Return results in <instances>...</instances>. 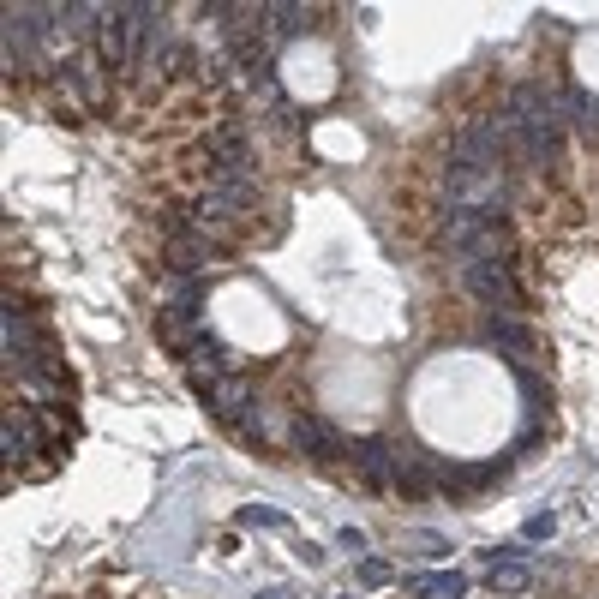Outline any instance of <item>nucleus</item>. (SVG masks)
<instances>
[{"label": "nucleus", "mask_w": 599, "mask_h": 599, "mask_svg": "<svg viewBox=\"0 0 599 599\" xmlns=\"http://www.w3.org/2000/svg\"><path fill=\"white\" fill-rule=\"evenodd\" d=\"M288 438H294V450L300 456H312V462H348V450H354V438H342L330 420H318V414H300L294 426H288Z\"/></svg>", "instance_id": "6"}, {"label": "nucleus", "mask_w": 599, "mask_h": 599, "mask_svg": "<svg viewBox=\"0 0 599 599\" xmlns=\"http://www.w3.org/2000/svg\"><path fill=\"white\" fill-rule=\"evenodd\" d=\"M504 132H510V156H522L528 168H546V162H558V150H564V120H558V114L516 120V126H504Z\"/></svg>", "instance_id": "4"}, {"label": "nucleus", "mask_w": 599, "mask_h": 599, "mask_svg": "<svg viewBox=\"0 0 599 599\" xmlns=\"http://www.w3.org/2000/svg\"><path fill=\"white\" fill-rule=\"evenodd\" d=\"M258 599H288V588H258Z\"/></svg>", "instance_id": "20"}, {"label": "nucleus", "mask_w": 599, "mask_h": 599, "mask_svg": "<svg viewBox=\"0 0 599 599\" xmlns=\"http://www.w3.org/2000/svg\"><path fill=\"white\" fill-rule=\"evenodd\" d=\"M336 546H342V552H354V558H366V534H360V528H342V534H336Z\"/></svg>", "instance_id": "19"}, {"label": "nucleus", "mask_w": 599, "mask_h": 599, "mask_svg": "<svg viewBox=\"0 0 599 599\" xmlns=\"http://www.w3.org/2000/svg\"><path fill=\"white\" fill-rule=\"evenodd\" d=\"M240 528H264V534H276V528H288V516L270 510V504H246V510H240Z\"/></svg>", "instance_id": "14"}, {"label": "nucleus", "mask_w": 599, "mask_h": 599, "mask_svg": "<svg viewBox=\"0 0 599 599\" xmlns=\"http://www.w3.org/2000/svg\"><path fill=\"white\" fill-rule=\"evenodd\" d=\"M210 156H216V174H252V138L240 126H216Z\"/></svg>", "instance_id": "8"}, {"label": "nucleus", "mask_w": 599, "mask_h": 599, "mask_svg": "<svg viewBox=\"0 0 599 599\" xmlns=\"http://www.w3.org/2000/svg\"><path fill=\"white\" fill-rule=\"evenodd\" d=\"M360 582H366V588H384V582H390V564H384V558H360Z\"/></svg>", "instance_id": "17"}, {"label": "nucleus", "mask_w": 599, "mask_h": 599, "mask_svg": "<svg viewBox=\"0 0 599 599\" xmlns=\"http://www.w3.org/2000/svg\"><path fill=\"white\" fill-rule=\"evenodd\" d=\"M210 264H222V246H216L198 222H180V228L168 234V276H174V282H192V276H204Z\"/></svg>", "instance_id": "2"}, {"label": "nucleus", "mask_w": 599, "mask_h": 599, "mask_svg": "<svg viewBox=\"0 0 599 599\" xmlns=\"http://www.w3.org/2000/svg\"><path fill=\"white\" fill-rule=\"evenodd\" d=\"M552 528H558V516H546V510H540V516H528V528H522V534H528V540H546Z\"/></svg>", "instance_id": "18"}, {"label": "nucleus", "mask_w": 599, "mask_h": 599, "mask_svg": "<svg viewBox=\"0 0 599 599\" xmlns=\"http://www.w3.org/2000/svg\"><path fill=\"white\" fill-rule=\"evenodd\" d=\"M408 546H414L420 558H444V552H450V540H444V534H432V528H420V534H408Z\"/></svg>", "instance_id": "16"}, {"label": "nucleus", "mask_w": 599, "mask_h": 599, "mask_svg": "<svg viewBox=\"0 0 599 599\" xmlns=\"http://www.w3.org/2000/svg\"><path fill=\"white\" fill-rule=\"evenodd\" d=\"M558 120H576L588 138H599V96H588V90H558Z\"/></svg>", "instance_id": "10"}, {"label": "nucleus", "mask_w": 599, "mask_h": 599, "mask_svg": "<svg viewBox=\"0 0 599 599\" xmlns=\"http://www.w3.org/2000/svg\"><path fill=\"white\" fill-rule=\"evenodd\" d=\"M192 216H198V222H234V210H228V204H222L216 192H204V198L192 204Z\"/></svg>", "instance_id": "15"}, {"label": "nucleus", "mask_w": 599, "mask_h": 599, "mask_svg": "<svg viewBox=\"0 0 599 599\" xmlns=\"http://www.w3.org/2000/svg\"><path fill=\"white\" fill-rule=\"evenodd\" d=\"M462 282H468V294L474 300H486L492 312H522V288H516V276H510V264L504 258H480V264H462Z\"/></svg>", "instance_id": "3"}, {"label": "nucleus", "mask_w": 599, "mask_h": 599, "mask_svg": "<svg viewBox=\"0 0 599 599\" xmlns=\"http://www.w3.org/2000/svg\"><path fill=\"white\" fill-rule=\"evenodd\" d=\"M486 342H492L498 354H516V366L534 354V336H528V324H516V318H504V312H492V318H486Z\"/></svg>", "instance_id": "9"}, {"label": "nucleus", "mask_w": 599, "mask_h": 599, "mask_svg": "<svg viewBox=\"0 0 599 599\" xmlns=\"http://www.w3.org/2000/svg\"><path fill=\"white\" fill-rule=\"evenodd\" d=\"M348 462H360V480H366V486H390V480H396V462H402V450H396L390 438H354Z\"/></svg>", "instance_id": "7"}, {"label": "nucleus", "mask_w": 599, "mask_h": 599, "mask_svg": "<svg viewBox=\"0 0 599 599\" xmlns=\"http://www.w3.org/2000/svg\"><path fill=\"white\" fill-rule=\"evenodd\" d=\"M192 390H198V402H204L222 426H234V432H240V426H246V414L258 408L240 372H234V378H222V372H192Z\"/></svg>", "instance_id": "1"}, {"label": "nucleus", "mask_w": 599, "mask_h": 599, "mask_svg": "<svg viewBox=\"0 0 599 599\" xmlns=\"http://www.w3.org/2000/svg\"><path fill=\"white\" fill-rule=\"evenodd\" d=\"M408 594H414V599H462V594H468V576H456V570L408 576Z\"/></svg>", "instance_id": "11"}, {"label": "nucleus", "mask_w": 599, "mask_h": 599, "mask_svg": "<svg viewBox=\"0 0 599 599\" xmlns=\"http://www.w3.org/2000/svg\"><path fill=\"white\" fill-rule=\"evenodd\" d=\"M528 564L522 558H498V564H486V588L492 594H528Z\"/></svg>", "instance_id": "12"}, {"label": "nucleus", "mask_w": 599, "mask_h": 599, "mask_svg": "<svg viewBox=\"0 0 599 599\" xmlns=\"http://www.w3.org/2000/svg\"><path fill=\"white\" fill-rule=\"evenodd\" d=\"M456 162H480V168H504V156H510V132H504V120H468L462 132H456V150H450Z\"/></svg>", "instance_id": "5"}, {"label": "nucleus", "mask_w": 599, "mask_h": 599, "mask_svg": "<svg viewBox=\"0 0 599 599\" xmlns=\"http://www.w3.org/2000/svg\"><path fill=\"white\" fill-rule=\"evenodd\" d=\"M516 384H522V396H528V420H546V408H552V384H546L534 366H516Z\"/></svg>", "instance_id": "13"}]
</instances>
